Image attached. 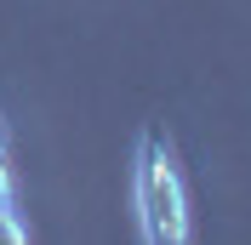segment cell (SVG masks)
Segmentation results:
<instances>
[{"mask_svg": "<svg viewBox=\"0 0 251 245\" xmlns=\"http://www.w3.org/2000/svg\"><path fill=\"white\" fill-rule=\"evenodd\" d=\"M29 240V222L17 217V199H0V245H23Z\"/></svg>", "mask_w": 251, "mask_h": 245, "instance_id": "obj_2", "label": "cell"}, {"mask_svg": "<svg viewBox=\"0 0 251 245\" xmlns=\"http://www.w3.org/2000/svg\"><path fill=\"white\" fill-rule=\"evenodd\" d=\"M131 205H137V234L149 245H183L188 234V188L177 171L172 137L149 125L137 137V166H131Z\"/></svg>", "mask_w": 251, "mask_h": 245, "instance_id": "obj_1", "label": "cell"}, {"mask_svg": "<svg viewBox=\"0 0 251 245\" xmlns=\"http://www.w3.org/2000/svg\"><path fill=\"white\" fill-rule=\"evenodd\" d=\"M0 143H6V131H0Z\"/></svg>", "mask_w": 251, "mask_h": 245, "instance_id": "obj_4", "label": "cell"}, {"mask_svg": "<svg viewBox=\"0 0 251 245\" xmlns=\"http://www.w3.org/2000/svg\"><path fill=\"white\" fill-rule=\"evenodd\" d=\"M0 199H12V160H6V143H0Z\"/></svg>", "mask_w": 251, "mask_h": 245, "instance_id": "obj_3", "label": "cell"}]
</instances>
